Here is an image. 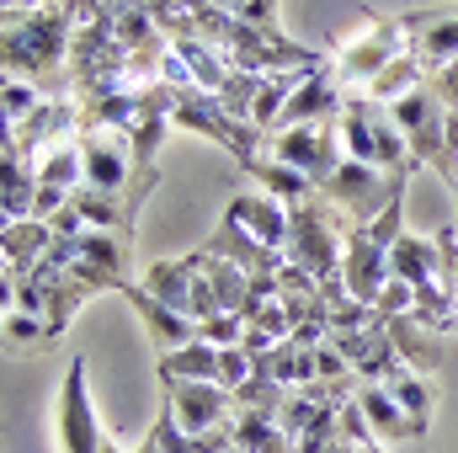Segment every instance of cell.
Wrapping results in <instances>:
<instances>
[{
	"label": "cell",
	"mask_w": 458,
	"mask_h": 453,
	"mask_svg": "<svg viewBox=\"0 0 458 453\" xmlns=\"http://www.w3.org/2000/svg\"><path fill=\"white\" fill-rule=\"evenodd\" d=\"M389 113H394V123L405 128V144H411L416 166L437 171V176L448 182V192H458V155L448 150V107H443L437 86L427 81L421 91H411V97L394 102Z\"/></svg>",
	"instance_id": "cell-3"
},
{
	"label": "cell",
	"mask_w": 458,
	"mask_h": 453,
	"mask_svg": "<svg viewBox=\"0 0 458 453\" xmlns=\"http://www.w3.org/2000/svg\"><path fill=\"white\" fill-rule=\"evenodd\" d=\"M245 171H250V176L261 182V192H267V198H277L283 209H299V203H310V198H315V182H310L304 171H293V166L272 160L267 150H261V155H256Z\"/></svg>",
	"instance_id": "cell-23"
},
{
	"label": "cell",
	"mask_w": 458,
	"mask_h": 453,
	"mask_svg": "<svg viewBox=\"0 0 458 453\" xmlns=\"http://www.w3.org/2000/svg\"><path fill=\"white\" fill-rule=\"evenodd\" d=\"M171 48H176V59L192 70V81H198L203 91H214V97L225 91L229 59L219 54V48H214V43H203V38H192V32H187V38H171Z\"/></svg>",
	"instance_id": "cell-24"
},
{
	"label": "cell",
	"mask_w": 458,
	"mask_h": 453,
	"mask_svg": "<svg viewBox=\"0 0 458 453\" xmlns=\"http://www.w3.org/2000/svg\"><path fill=\"white\" fill-rule=\"evenodd\" d=\"M261 81H267V75L229 70V81H225V91H219V102H225V113L234 117V123H250V113H256V97H261Z\"/></svg>",
	"instance_id": "cell-28"
},
{
	"label": "cell",
	"mask_w": 458,
	"mask_h": 453,
	"mask_svg": "<svg viewBox=\"0 0 458 453\" xmlns=\"http://www.w3.org/2000/svg\"><path fill=\"white\" fill-rule=\"evenodd\" d=\"M0 102H5V128H21L27 117L48 102V97H43L32 81H16V75H5V81H0Z\"/></svg>",
	"instance_id": "cell-30"
},
{
	"label": "cell",
	"mask_w": 458,
	"mask_h": 453,
	"mask_svg": "<svg viewBox=\"0 0 458 453\" xmlns=\"http://www.w3.org/2000/svg\"><path fill=\"white\" fill-rule=\"evenodd\" d=\"M304 75H310V70H288V75H267V81H261L256 113H250V128H256L261 139H272V133H277V123H283V107H288V97H293V86H299Z\"/></svg>",
	"instance_id": "cell-27"
},
{
	"label": "cell",
	"mask_w": 458,
	"mask_h": 453,
	"mask_svg": "<svg viewBox=\"0 0 458 453\" xmlns=\"http://www.w3.org/2000/svg\"><path fill=\"white\" fill-rule=\"evenodd\" d=\"M38 182L43 187H59V192H81L86 187V160H81V139H70V144H54L38 166Z\"/></svg>",
	"instance_id": "cell-25"
},
{
	"label": "cell",
	"mask_w": 458,
	"mask_h": 453,
	"mask_svg": "<svg viewBox=\"0 0 458 453\" xmlns=\"http://www.w3.org/2000/svg\"><path fill=\"white\" fill-rule=\"evenodd\" d=\"M102 453H117V449H113V443H102Z\"/></svg>",
	"instance_id": "cell-44"
},
{
	"label": "cell",
	"mask_w": 458,
	"mask_h": 453,
	"mask_svg": "<svg viewBox=\"0 0 458 453\" xmlns=\"http://www.w3.org/2000/svg\"><path fill=\"white\" fill-rule=\"evenodd\" d=\"M389 272H394L400 283H411L416 294H421V288H448V283H443V251H437V240H421V235H400V240H394Z\"/></svg>",
	"instance_id": "cell-17"
},
{
	"label": "cell",
	"mask_w": 458,
	"mask_h": 453,
	"mask_svg": "<svg viewBox=\"0 0 458 453\" xmlns=\"http://www.w3.org/2000/svg\"><path fill=\"white\" fill-rule=\"evenodd\" d=\"M165 406L176 411V422L198 438L234 422V395L225 384H165Z\"/></svg>",
	"instance_id": "cell-11"
},
{
	"label": "cell",
	"mask_w": 458,
	"mask_h": 453,
	"mask_svg": "<svg viewBox=\"0 0 458 453\" xmlns=\"http://www.w3.org/2000/svg\"><path fill=\"white\" fill-rule=\"evenodd\" d=\"M139 283H144L160 304H171V310H182V315L192 321V283H198V272H192L187 256H160V261H149V267L139 272Z\"/></svg>",
	"instance_id": "cell-20"
},
{
	"label": "cell",
	"mask_w": 458,
	"mask_h": 453,
	"mask_svg": "<svg viewBox=\"0 0 458 453\" xmlns=\"http://www.w3.org/2000/svg\"><path fill=\"white\" fill-rule=\"evenodd\" d=\"M38 187H43L38 171L21 160L16 139L5 133V139H0V225H21V219H32Z\"/></svg>",
	"instance_id": "cell-13"
},
{
	"label": "cell",
	"mask_w": 458,
	"mask_h": 453,
	"mask_svg": "<svg viewBox=\"0 0 458 453\" xmlns=\"http://www.w3.org/2000/svg\"><path fill=\"white\" fill-rule=\"evenodd\" d=\"M454 225H458V192H454Z\"/></svg>",
	"instance_id": "cell-43"
},
{
	"label": "cell",
	"mask_w": 458,
	"mask_h": 453,
	"mask_svg": "<svg viewBox=\"0 0 458 453\" xmlns=\"http://www.w3.org/2000/svg\"><path fill=\"white\" fill-rule=\"evenodd\" d=\"M219 11H240V5H250V0H214Z\"/></svg>",
	"instance_id": "cell-42"
},
{
	"label": "cell",
	"mask_w": 458,
	"mask_h": 453,
	"mask_svg": "<svg viewBox=\"0 0 458 453\" xmlns=\"http://www.w3.org/2000/svg\"><path fill=\"white\" fill-rule=\"evenodd\" d=\"M405 182L411 176H389V171H378V166H362V160H342L315 192L342 214L346 225H373L389 203H400L405 198Z\"/></svg>",
	"instance_id": "cell-4"
},
{
	"label": "cell",
	"mask_w": 458,
	"mask_h": 453,
	"mask_svg": "<svg viewBox=\"0 0 458 453\" xmlns=\"http://www.w3.org/2000/svg\"><path fill=\"white\" fill-rule=\"evenodd\" d=\"M342 278H346V294L352 299H362V304L378 310V294L394 278L389 272V245H378L362 225H352L346 229V251H342Z\"/></svg>",
	"instance_id": "cell-9"
},
{
	"label": "cell",
	"mask_w": 458,
	"mask_h": 453,
	"mask_svg": "<svg viewBox=\"0 0 458 453\" xmlns=\"http://www.w3.org/2000/svg\"><path fill=\"white\" fill-rule=\"evenodd\" d=\"M155 373H160V384H219V346L198 337L176 352H160Z\"/></svg>",
	"instance_id": "cell-18"
},
{
	"label": "cell",
	"mask_w": 458,
	"mask_h": 453,
	"mask_svg": "<svg viewBox=\"0 0 458 453\" xmlns=\"http://www.w3.org/2000/svg\"><path fill=\"white\" fill-rule=\"evenodd\" d=\"M81 160H86V187L91 192H128L133 187V139L113 128H81Z\"/></svg>",
	"instance_id": "cell-8"
},
{
	"label": "cell",
	"mask_w": 458,
	"mask_h": 453,
	"mask_svg": "<svg viewBox=\"0 0 458 453\" xmlns=\"http://www.w3.org/2000/svg\"><path fill=\"white\" fill-rule=\"evenodd\" d=\"M267 155H272V160H283V166H293V171H304L315 187H320V182H326V176L346 160L342 128H336V123L283 128V133H272V139H267Z\"/></svg>",
	"instance_id": "cell-5"
},
{
	"label": "cell",
	"mask_w": 458,
	"mask_h": 453,
	"mask_svg": "<svg viewBox=\"0 0 458 453\" xmlns=\"http://www.w3.org/2000/svg\"><path fill=\"white\" fill-rule=\"evenodd\" d=\"M75 251L91 261V267H102L107 278H113L117 288H133V235H113V229H86L81 240H75Z\"/></svg>",
	"instance_id": "cell-21"
},
{
	"label": "cell",
	"mask_w": 458,
	"mask_h": 453,
	"mask_svg": "<svg viewBox=\"0 0 458 453\" xmlns=\"http://www.w3.org/2000/svg\"><path fill=\"white\" fill-rule=\"evenodd\" d=\"M362 453H378V449H362Z\"/></svg>",
	"instance_id": "cell-45"
},
{
	"label": "cell",
	"mask_w": 458,
	"mask_h": 453,
	"mask_svg": "<svg viewBox=\"0 0 458 453\" xmlns=\"http://www.w3.org/2000/svg\"><path fill=\"white\" fill-rule=\"evenodd\" d=\"M133 5H144V11H149V16H155L160 27H165V21H171L176 11H182V0H133Z\"/></svg>",
	"instance_id": "cell-39"
},
{
	"label": "cell",
	"mask_w": 458,
	"mask_h": 453,
	"mask_svg": "<svg viewBox=\"0 0 458 453\" xmlns=\"http://www.w3.org/2000/svg\"><path fill=\"white\" fill-rule=\"evenodd\" d=\"M48 245H54V229L43 225V219H21V225H0V256H5V267L0 272H11V278H27L43 256H48Z\"/></svg>",
	"instance_id": "cell-19"
},
{
	"label": "cell",
	"mask_w": 458,
	"mask_h": 453,
	"mask_svg": "<svg viewBox=\"0 0 458 453\" xmlns=\"http://www.w3.org/2000/svg\"><path fill=\"white\" fill-rule=\"evenodd\" d=\"M64 5H75V0H64Z\"/></svg>",
	"instance_id": "cell-46"
},
{
	"label": "cell",
	"mask_w": 458,
	"mask_h": 453,
	"mask_svg": "<svg viewBox=\"0 0 458 453\" xmlns=\"http://www.w3.org/2000/svg\"><path fill=\"white\" fill-rule=\"evenodd\" d=\"M362 229H368V235H373L378 245H389V251H394V240L405 235V198H400V203H389V209H384V214H378L373 225H362Z\"/></svg>",
	"instance_id": "cell-36"
},
{
	"label": "cell",
	"mask_w": 458,
	"mask_h": 453,
	"mask_svg": "<svg viewBox=\"0 0 458 453\" xmlns=\"http://www.w3.org/2000/svg\"><path fill=\"white\" fill-rule=\"evenodd\" d=\"M400 32L411 43V54L427 59V70H448L458 59V5H437V11H405Z\"/></svg>",
	"instance_id": "cell-10"
},
{
	"label": "cell",
	"mask_w": 458,
	"mask_h": 453,
	"mask_svg": "<svg viewBox=\"0 0 458 453\" xmlns=\"http://www.w3.org/2000/svg\"><path fill=\"white\" fill-rule=\"evenodd\" d=\"M357 406H362V416L373 422V438H389V443H416V438H427V427H416L384 384H362Z\"/></svg>",
	"instance_id": "cell-22"
},
{
	"label": "cell",
	"mask_w": 458,
	"mask_h": 453,
	"mask_svg": "<svg viewBox=\"0 0 458 453\" xmlns=\"http://www.w3.org/2000/svg\"><path fill=\"white\" fill-rule=\"evenodd\" d=\"M198 337L214 341V346H240V341H245V321H240L234 310H225V315L203 321V326H198Z\"/></svg>",
	"instance_id": "cell-34"
},
{
	"label": "cell",
	"mask_w": 458,
	"mask_h": 453,
	"mask_svg": "<svg viewBox=\"0 0 458 453\" xmlns=\"http://www.w3.org/2000/svg\"><path fill=\"white\" fill-rule=\"evenodd\" d=\"M448 150L458 155V107H448Z\"/></svg>",
	"instance_id": "cell-40"
},
{
	"label": "cell",
	"mask_w": 458,
	"mask_h": 453,
	"mask_svg": "<svg viewBox=\"0 0 458 453\" xmlns=\"http://www.w3.org/2000/svg\"><path fill=\"white\" fill-rule=\"evenodd\" d=\"M75 192H59V187H38V203H32V219H54Z\"/></svg>",
	"instance_id": "cell-38"
},
{
	"label": "cell",
	"mask_w": 458,
	"mask_h": 453,
	"mask_svg": "<svg viewBox=\"0 0 458 453\" xmlns=\"http://www.w3.org/2000/svg\"><path fill=\"white\" fill-rule=\"evenodd\" d=\"M123 299L133 304V315L144 321V331L149 341L160 346V352H176V346H187V341H198V321H187L182 310H171V304H160L144 283H133V288H123Z\"/></svg>",
	"instance_id": "cell-14"
},
{
	"label": "cell",
	"mask_w": 458,
	"mask_h": 453,
	"mask_svg": "<svg viewBox=\"0 0 458 453\" xmlns=\"http://www.w3.org/2000/svg\"><path fill=\"white\" fill-rule=\"evenodd\" d=\"M342 443L346 449H373V422H368V416H362V406H357V400H352V406H342Z\"/></svg>",
	"instance_id": "cell-35"
},
{
	"label": "cell",
	"mask_w": 458,
	"mask_h": 453,
	"mask_svg": "<svg viewBox=\"0 0 458 453\" xmlns=\"http://www.w3.org/2000/svg\"><path fill=\"white\" fill-rule=\"evenodd\" d=\"M416 310V288L411 283H400V278H389V288L378 294V315L384 321H394V315H411Z\"/></svg>",
	"instance_id": "cell-37"
},
{
	"label": "cell",
	"mask_w": 458,
	"mask_h": 453,
	"mask_svg": "<svg viewBox=\"0 0 458 453\" xmlns=\"http://www.w3.org/2000/svg\"><path fill=\"white\" fill-rule=\"evenodd\" d=\"M368 326H384V315L362 299H346L342 310H331V331H368Z\"/></svg>",
	"instance_id": "cell-32"
},
{
	"label": "cell",
	"mask_w": 458,
	"mask_h": 453,
	"mask_svg": "<svg viewBox=\"0 0 458 453\" xmlns=\"http://www.w3.org/2000/svg\"><path fill=\"white\" fill-rule=\"evenodd\" d=\"M133 453H165V449H160L155 438H144V443H139V449H133Z\"/></svg>",
	"instance_id": "cell-41"
},
{
	"label": "cell",
	"mask_w": 458,
	"mask_h": 453,
	"mask_svg": "<svg viewBox=\"0 0 458 453\" xmlns=\"http://www.w3.org/2000/svg\"><path fill=\"white\" fill-rule=\"evenodd\" d=\"M81 299H86V288L64 272L59 283H48V326H54V337H64V326L75 321V310H81Z\"/></svg>",
	"instance_id": "cell-31"
},
{
	"label": "cell",
	"mask_w": 458,
	"mask_h": 453,
	"mask_svg": "<svg viewBox=\"0 0 458 453\" xmlns=\"http://www.w3.org/2000/svg\"><path fill=\"white\" fill-rule=\"evenodd\" d=\"M149 438H155V443H160L165 453H192V432L176 422V411H171V406L160 411V422L149 427Z\"/></svg>",
	"instance_id": "cell-33"
},
{
	"label": "cell",
	"mask_w": 458,
	"mask_h": 453,
	"mask_svg": "<svg viewBox=\"0 0 458 453\" xmlns=\"http://www.w3.org/2000/svg\"><path fill=\"white\" fill-rule=\"evenodd\" d=\"M394 400H400V411L416 422V427H432V406H437V384L427 379V373H416V368H400L389 384H384Z\"/></svg>",
	"instance_id": "cell-26"
},
{
	"label": "cell",
	"mask_w": 458,
	"mask_h": 453,
	"mask_svg": "<svg viewBox=\"0 0 458 453\" xmlns=\"http://www.w3.org/2000/svg\"><path fill=\"white\" fill-rule=\"evenodd\" d=\"M384 326H389V341H394V352H400V363H405V368H416V373H427V379H437V373H443V363H448L443 331L421 326L416 315H394V321H384Z\"/></svg>",
	"instance_id": "cell-15"
},
{
	"label": "cell",
	"mask_w": 458,
	"mask_h": 453,
	"mask_svg": "<svg viewBox=\"0 0 458 453\" xmlns=\"http://www.w3.org/2000/svg\"><path fill=\"white\" fill-rule=\"evenodd\" d=\"M225 214L240 229H250L261 245L288 251V209H283L277 198H267V192H234V198L225 203Z\"/></svg>",
	"instance_id": "cell-16"
},
{
	"label": "cell",
	"mask_w": 458,
	"mask_h": 453,
	"mask_svg": "<svg viewBox=\"0 0 458 453\" xmlns=\"http://www.w3.org/2000/svg\"><path fill=\"white\" fill-rule=\"evenodd\" d=\"M70 43H75V16L64 0H43L38 11L5 16L0 32V64L16 81H32L48 102L70 97Z\"/></svg>",
	"instance_id": "cell-1"
},
{
	"label": "cell",
	"mask_w": 458,
	"mask_h": 453,
	"mask_svg": "<svg viewBox=\"0 0 458 453\" xmlns=\"http://www.w3.org/2000/svg\"><path fill=\"white\" fill-rule=\"evenodd\" d=\"M102 422L91 406V379H86V357H70L64 389H59V449L64 453H102Z\"/></svg>",
	"instance_id": "cell-7"
},
{
	"label": "cell",
	"mask_w": 458,
	"mask_h": 453,
	"mask_svg": "<svg viewBox=\"0 0 458 453\" xmlns=\"http://www.w3.org/2000/svg\"><path fill=\"white\" fill-rule=\"evenodd\" d=\"M203 251L208 256H225V261H234L240 272H250V278H277L283 272V251H272V245H261L250 229H240L229 214H219V225H214V235L203 240Z\"/></svg>",
	"instance_id": "cell-12"
},
{
	"label": "cell",
	"mask_w": 458,
	"mask_h": 453,
	"mask_svg": "<svg viewBox=\"0 0 458 453\" xmlns=\"http://www.w3.org/2000/svg\"><path fill=\"white\" fill-rule=\"evenodd\" d=\"M405 48H411V43H405V32H400V16H373V27L342 48L336 81H342V86H373Z\"/></svg>",
	"instance_id": "cell-6"
},
{
	"label": "cell",
	"mask_w": 458,
	"mask_h": 453,
	"mask_svg": "<svg viewBox=\"0 0 458 453\" xmlns=\"http://www.w3.org/2000/svg\"><path fill=\"white\" fill-rule=\"evenodd\" d=\"M346 219L315 192L310 203H299V209H288V261L293 267H304L315 283H326V278H336L342 272V251H346Z\"/></svg>",
	"instance_id": "cell-2"
},
{
	"label": "cell",
	"mask_w": 458,
	"mask_h": 453,
	"mask_svg": "<svg viewBox=\"0 0 458 453\" xmlns=\"http://www.w3.org/2000/svg\"><path fill=\"white\" fill-rule=\"evenodd\" d=\"M54 326L43 315H27V310H5V346L21 352V346H54Z\"/></svg>",
	"instance_id": "cell-29"
}]
</instances>
